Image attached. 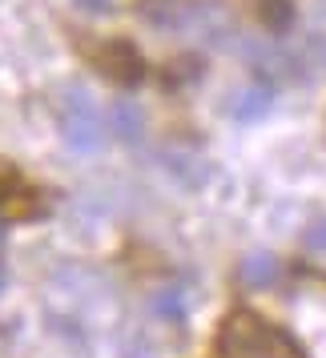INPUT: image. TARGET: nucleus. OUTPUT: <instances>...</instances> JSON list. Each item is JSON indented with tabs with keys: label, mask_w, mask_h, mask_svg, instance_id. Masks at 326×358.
I'll use <instances>...</instances> for the list:
<instances>
[{
	"label": "nucleus",
	"mask_w": 326,
	"mask_h": 358,
	"mask_svg": "<svg viewBox=\"0 0 326 358\" xmlns=\"http://www.w3.org/2000/svg\"><path fill=\"white\" fill-rule=\"evenodd\" d=\"M218 355L222 358H306L302 346L266 322L254 310H229L222 330H218Z\"/></svg>",
	"instance_id": "nucleus-1"
},
{
	"label": "nucleus",
	"mask_w": 326,
	"mask_h": 358,
	"mask_svg": "<svg viewBox=\"0 0 326 358\" xmlns=\"http://www.w3.org/2000/svg\"><path fill=\"white\" fill-rule=\"evenodd\" d=\"M61 137L77 153H93L105 141V121H101L97 105L85 89H69L65 101H61Z\"/></svg>",
	"instance_id": "nucleus-2"
},
{
	"label": "nucleus",
	"mask_w": 326,
	"mask_h": 358,
	"mask_svg": "<svg viewBox=\"0 0 326 358\" xmlns=\"http://www.w3.org/2000/svg\"><path fill=\"white\" fill-rule=\"evenodd\" d=\"M97 69L117 85H137L146 77V57L133 49L129 41H109L97 52Z\"/></svg>",
	"instance_id": "nucleus-3"
},
{
	"label": "nucleus",
	"mask_w": 326,
	"mask_h": 358,
	"mask_svg": "<svg viewBox=\"0 0 326 358\" xmlns=\"http://www.w3.org/2000/svg\"><path fill=\"white\" fill-rule=\"evenodd\" d=\"M109 129H113L117 141H125V145H137L141 137H146V113H141V105L129 97H117L109 105Z\"/></svg>",
	"instance_id": "nucleus-4"
},
{
	"label": "nucleus",
	"mask_w": 326,
	"mask_h": 358,
	"mask_svg": "<svg viewBox=\"0 0 326 358\" xmlns=\"http://www.w3.org/2000/svg\"><path fill=\"white\" fill-rule=\"evenodd\" d=\"M270 105H274V93L266 85H250V89H238L234 93L229 113L238 117V121H262V117L270 113Z\"/></svg>",
	"instance_id": "nucleus-5"
},
{
	"label": "nucleus",
	"mask_w": 326,
	"mask_h": 358,
	"mask_svg": "<svg viewBox=\"0 0 326 358\" xmlns=\"http://www.w3.org/2000/svg\"><path fill=\"white\" fill-rule=\"evenodd\" d=\"M242 282L250 286V290H266V286H274L278 282V258H270V254H250V258L242 262Z\"/></svg>",
	"instance_id": "nucleus-6"
},
{
	"label": "nucleus",
	"mask_w": 326,
	"mask_h": 358,
	"mask_svg": "<svg viewBox=\"0 0 326 358\" xmlns=\"http://www.w3.org/2000/svg\"><path fill=\"white\" fill-rule=\"evenodd\" d=\"M258 13H262V24H266L270 33H286V29L294 24V4L290 0H262Z\"/></svg>",
	"instance_id": "nucleus-7"
},
{
	"label": "nucleus",
	"mask_w": 326,
	"mask_h": 358,
	"mask_svg": "<svg viewBox=\"0 0 326 358\" xmlns=\"http://www.w3.org/2000/svg\"><path fill=\"white\" fill-rule=\"evenodd\" d=\"M153 306H157V314H165V318H181L185 314V298H181L178 290H165L153 298Z\"/></svg>",
	"instance_id": "nucleus-8"
},
{
	"label": "nucleus",
	"mask_w": 326,
	"mask_h": 358,
	"mask_svg": "<svg viewBox=\"0 0 326 358\" xmlns=\"http://www.w3.org/2000/svg\"><path fill=\"white\" fill-rule=\"evenodd\" d=\"M306 245L310 250H326V222H318V226L306 229Z\"/></svg>",
	"instance_id": "nucleus-9"
},
{
	"label": "nucleus",
	"mask_w": 326,
	"mask_h": 358,
	"mask_svg": "<svg viewBox=\"0 0 326 358\" xmlns=\"http://www.w3.org/2000/svg\"><path fill=\"white\" fill-rule=\"evenodd\" d=\"M73 4H77L81 13H109V4H113V0H73Z\"/></svg>",
	"instance_id": "nucleus-10"
},
{
	"label": "nucleus",
	"mask_w": 326,
	"mask_h": 358,
	"mask_svg": "<svg viewBox=\"0 0 326 358\" xmlns=\"http://www.w3.org/2000/svg\"><path fill=\"white\" fill-rule=\"evenodd\" d=\"M8 286V266H4V258H0V290Z\"/></svg>",
	"instance_id": "nucleus-11"
}]
</instances>
